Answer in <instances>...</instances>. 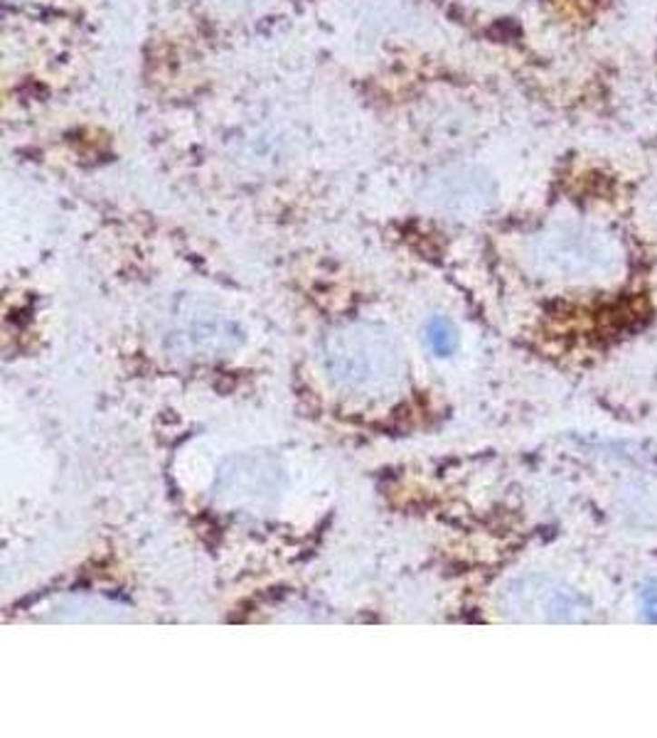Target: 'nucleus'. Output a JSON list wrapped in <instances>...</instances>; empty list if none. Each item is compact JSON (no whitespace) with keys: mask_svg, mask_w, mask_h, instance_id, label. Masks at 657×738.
Instances as JSON below:
<instances>
[{"mask_svg":"<svg viewBox=\"0 0 657 738\" xmlns=\"http://www.w3.org/2000/svg\"><path fill=\"white\" fill-rule=\"evenodd\" d=\"M427 342L428 348H431V352H436V355H451L453 349H456V342H458V338H456V328H453L446 318H436V320H431L427 328Z\"/></svg>","mask_w":657,"mask_h":738,"instance_id":"nucleus-3","label":"nucleus"},{"mask_svg":"<svg viewBox=\"0 0 657 738\" xmlns=\"http://www.w3.org/2000/svg\"><path fill=\"white\" fill-rule=\"evenodd\" d=\"M323 369L338 389L358 397H387L404 377L399 342L382 325H342L323 339Z\"/></svg>","mask_w":657,"mask_h":738,"instance_id":"nucleus-1","label":"nucleus"},{"mask_svg":"<svg viewBox=\"0 0 657 738\" xmlns=\"http://www.w3.org/2000/svg\"><path fill=\"white\" fill-rule=\"evenodd\" d=\"M168 339L188 355H217L237 342V328L217 315H182V325L168 332Z\"/></svg>","mask_w":657,"mask_h":738,"instance_id":"nucleus-2","label":"nucleus"}]
</instances>
